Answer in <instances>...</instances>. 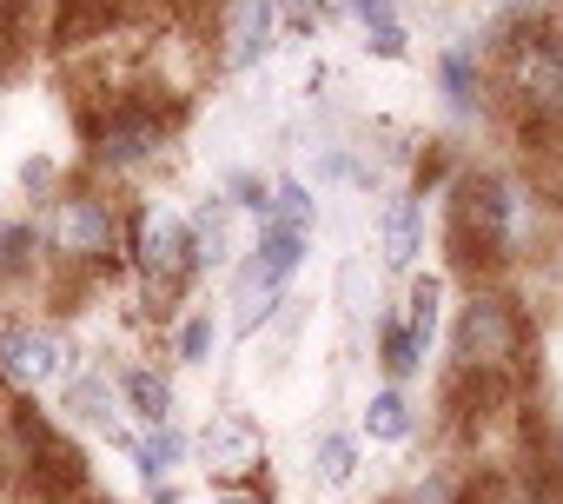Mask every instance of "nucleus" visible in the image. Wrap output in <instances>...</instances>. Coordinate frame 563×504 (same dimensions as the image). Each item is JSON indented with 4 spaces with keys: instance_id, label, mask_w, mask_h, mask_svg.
<instances>
[{
    "instance_id": "15",
    "label": "nucleus",
    "mask_w": 563,
    "mask_h": 504,
    "mask_svg": "<svg viewBox=\"0 0 563 504\" xmlns=\"http://www.w3.org/2000/svg\"><path fill=\"white\" fill-rule=\"evenodd\" d=\"M206 346H212V319H192L186 339H179V352H186V359H206Z\"/></svg>"
},
{
    "instance_id": "12",
    "label": "nucleus",
    "mask_w": 563,
    "mask_h": 504,
    "mask_svg": "<svg viewBox=\"0 0 563 504\" xmlns=\"http://www.w3.org/2000/svg\"><path fill=\"white\" fill-rule=\"evenodd\" d=\"M418 359H424V352L411 346V332H405V326H385V372H398V379H405Z\"/></svg>"
},
{
    "instance_id": "11",
    "label": "nucleus",
    "mask_w": 563,
    "mask_h": 504,
    "mask_svg": "<svg viewBox=\"0 0 563 504\" xmlns=\"http://www.w3.org/2000/svg\"><path fill=\"white\" fill-rule=\"evenodd\" d=\"M179 451H186V445H179V431H166V425H159V431L140 445V471H146V478H166V471L179 464Z\"/></svg>"
},
{
    "instance_id": "7",
    "label": "nucleus",
    "mask_w": 563,
    "mask_h": 504,
    "mask_svg": "<svg viewBox=\"0 0 563 504\" xmlns=\"http://www.w3.org/2000/svg\"><path fill=\"white\" fill-rule=\"evenodd\" d=\"M272 28H278V0H252V8H245V28H239V47H232V67H252V61L272 47Z\"/></svg>"
},
{
    "instance_id": "8",
    "label": "nucleus",
    "mask_w": 563,
    "mask_h": 504,
    "mask_svg": "<svg viewBox=\"0 0 563 504\" xmlns=\"http://www.w3.org/2000/svg\"><path fill=\"white\" fill-rule=\"evenodd\" d=\"M438 299H444V286L438 280H418L411 286V319H405V332H411V346L424 352L431 346V332H438Z\"/></svg>"
},
{
    "instance_id": "16",
    "label": "nucleus",
    "mask_w": 563,
    "mask_h": 504,
    "mask_svg": "<svg viewBox=\"0 0 563 504\" xmlns=\"http://www.w3.org/2000/svg\"><path fill=\"white\" fill-rule=\"evenodd\" d=\"M225 504H252V497H225Z\"/></svg>"
},
{
    "instance_id": "4",
    "label": "nucleus",
    "mask_w": 563,
    "mask_h": 504,
    "mask_svg": "<svg viewBox=\"0 0 563 504\" xmlns=\"http://www.w3.org/2000/svg\"><path fill=\"white\" fill-rule=\"evenodd\" d=\"M113 239V212L100 199H67L60 219H54V245L60 252H80V260H93V252H107Z\"/></svg>"
},
{
    "instance_id": "13",
    "label": "nucleus",
    "mask_w": 563,
    "mask_h": 504,
    "mask_svg": "<svg viewBox=\"0 0 563 504\" xmlns=\"http://www.w3.org/2000/svg\"><path fill=\"white\" fill-rule=\"evenodd\" d=\"M319 478L325 484H345L352 478V438H325L319 445Z\"/></svg>"
},
{
    "instance_id": "3",
    "label": "nucleus",
    "mask_w": 563,
    "mask_h": 504,
    "mask_svg": "<svg viewBox=\"0 0 563 504\" xmlns=\"http://www.w3.org/2000/svg\"><path fill=\"white\" fill-rule=\"evenodd\" d=\"M140 266H146V280L159 293L186 280V266H192V226L179 212H153L146 219V232H140Z\"/></svg>"
},
{
    "instance_id": "5",
    "label": "nucleus",
    "mask_w": 563,
    "mask_h": 504,
    "mask_svg": "<svg viewBox=\"0 0 563 504\" xmlns=\"http://www.w3.org/2000/svg\"><path fill=\"white\" fill-rule=\"evenodd\" d=\"M199 445H206V464H212V471H225V478H239V471H252V464H258V431H252L245 418H212Z\"/></svg>"
},
{
    "instance_id": "17",
    "label": "nucleus",
    "mask_w": 563,
    "mask_h": 504,
    "mask_svg": "<svg viewBox=\"0 0 563 504\" xmlns=\"http://www.w3.org/2000/svg\"><path fill=\"white\" fill-rule=\"evenodd\" d=\"M537 504H550V497H537Z\"/></svg>"
},
{
    "instance_id": "2",
    "label": "nucleus",
    "mask_w": 563,
    "mask_h": 504,
    "mask_svg": "<svg viewBox=\"0 0 563 504\" xmlns=\"http://www.w3.org/2000/svg\"><path fill=\"white\" fill-rule=\"evenodd\" d=\"M0 372L21 385H60L74 372V346L60 332H8L0 339Z\"/></svg>"
},
{
    "instance_id": "1",
    "label": "nucleus",
    "mask_w": 563,
    "mask_h": 504,
    "mask_svg": "<svg viewBox=\"0 0 563 504\" xmlns=\"http://www.w3.org/2000/svg\"><path fill=\"white\" fill-rule=\"evenodd\" d=\"M299 260H306V226L265 219V232H258V245H252V266L239 273V326H245V332L258 326V313H272L278 286L299 273Z\"/></svg>"
},
{
    "instance_id": "14",
    "label": "nucleus",
    "mask_w": 563,
    "mask_h": 504,
    "mask_svg": "<svg viewBox=\"0 0 563 504\" xmlns=\"http://www.w3.org/2000/svg\"><path fill=\"white\" fill-rule=\"evenodd\" d=\"M444 87H451V100H471V61L464 54L444 61Z\"/></svg>"
},
{
    "instance_id": "10",
    "label": "nucleus",
    "mask_w": 563,
    "mask_h": 504,
    "mask_svg": "<svg viewBox=\"0 0 563 504\" xmlns=\"http://www.w3.org/2000/svg\"><path fill=\"white\" fill-rule=\"evenodd\" d=\"M126 398H133L140 418H153V425H166V412H173V385L153 379V372H133V379H126Z\"/></svg>"
},
{
    "instance_id": "9",
    "label": "nucleus",
    "mask_w": 563,
    "mask_h": 504,
    "mask_svg": "<svg viewBox=\"0 0 563 504\" xmlns=\"http://www.w3.org/2000/svg\"><path fill=\"white\" fill-rule=\"evenodd\" d=\"M365 431H372V438H385V445H391V438H405V431H411V405H405L398 392H378V398L365 405Z\"/></svg>"
},
{
    "instance_id": "6",
    "label": "nucleus",
    "mask_w": 563,
    "mask_h": 504,
    "mask_svg": "<svg viewBox=\"0 0 563 504\" xmlns=\"http://www.w3.org/2000/svg\"><path fill=\"white\" fill-rule=\"evenodd\" d=\"M385 260L391 266L418 260V199H391V212H385Z\"/></svg>"
}]
</instances>
